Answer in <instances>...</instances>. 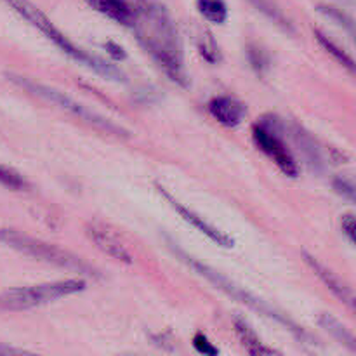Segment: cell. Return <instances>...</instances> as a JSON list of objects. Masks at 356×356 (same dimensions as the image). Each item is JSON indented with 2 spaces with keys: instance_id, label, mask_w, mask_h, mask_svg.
Wrapping results in <instances>:
<instances>
[{
  "instance_id": "cell-1",
  "label": "cell",
  "mask_w": 356,
  "mask_h": 356,
  "mask_svg": "<svg viewBox=\"0 0 356 356\" xmlns=\"http://www.w3.org/2000/svg\"><path fill=\"white\" fill-rule=\"evenodd\" d=\"M131 28L141 47L165 75L181 87H188L183 45L169 10L156 0H138Z\"/></svg>"
},
{
  "instance_id": "cell-2",
  "label": "cell",
  "mask_w": 356,
  "mask_h": 356,
  "mask_svg": "<svg viewBox=\"0 0 356 356\" xmlns=\"http://www.w3.org/2000/svg\"><path fill=\"white\" fill-rule=\"evenodd\" d=\"M6 2L9 3L16 13H19L24 19L30 21L35 28H38V30L49 38V40L54 42V44L58 45L66 56H70L73 61L87 66V68L92 70V72H96L97 75L104 76V79L108 80H115V82H124L125 80L124 72H122L120 68H117V66L111 65V63H106L104 59H99L96 58V56L87 54L86 51L76 47V45L73 44V42L70 40L63 31H59L58 28L51 23V19H49V17L45 16L38 7H35L31 2H28V0H6Z\"/></svg>"
},
{
  "instance_id": "cell-3",
  "label": "cell",
  "mask_w": 356,
  "mask_h": 356,
  "mask_svg": "<svg viewBox=\"0 0 356 356\" xmlns=\"http://www.w3.org/2000/svg\"><path fill=\"white\" fill-rule=\"evenodd\" d=\"M170 249H172V252L176 254V256L179 257V259L183 261L184 264H188V266H190V268H193V270L197 271V273L200 275V277H204L205 280H209L212 285H216V287H218L219 291L226 292V294H228L229 298H233V299H236V301L243 302V305H247V306H249V308H252V309H256V312H259L261 315L268 316V318L275 320V322H278V323H280V325H284L285 329H287L289 332L294 334V336L298 337V339L301 341V343L313 344V337L309 336V334L306 332V330L302 329V327H299L298 323L292 322L291 318H287V315H282L280 312H277V309H275V308H271V306L268 305V302H264L263 299L256 298V296H252V294H250V292L243 291L242 287H238V285H236V284H233V282L229 280V278L222 277L221 273H218V271H216V270H212L211 266H207V264L200 263V261L195 259V257L188 256V254L184 252V250H181L179 247H174V243H170Z\"/></svg>"
},
{
  "instance_id": "cell-4",
  "label": "cell",
  "mask_w": 356,
  "mask_h": 356,
  "mask_svg": "<svg viewBox=\"0 0 356 356\" xmlns=\"http://www.w3.org/2000/svg\"><path fill=\"white\" fill-rule=\"evenodd\" d=\"M6 76L9 82H13L14 86H17L19 89H24L26 92L33 94V96L40 97V99L47 101V103L56 104V106H59L61 110L68 111V113H72L73 117L94 125V127L106 132V134L118 136V138H127L129 136L127 129H124L122 125H117L115 122L108 120V118L101 117L99 113L89 110V108L83 106V104L76 103L75 99H72V97L66 96V94L61 92V90L54 89V87L44 86V83L37 82V80L28 79V76H23V75H17V73H6Z\"/></svg>"
},
{
  "instance_id": "cell-5",
  "label": "cell",
  "mask_w": 356,
  "mask_h": 356,
  "mask_svg": "<svg viewBox=\"0 0 356 356\" xmlns=\"http://www.w3.org/2000/svg\"><path fill=\"white\" fill-rule=\"evenodd\" d=\"M0 242L6 243L10 249L17 250V252L24 254V256L33 257V259L54 264V266L65 268V270L75 271V273L87 275V277H97L96 270L89 263H86L82 257L75 256L70 250L59 249V247L44 242V240L16 232V229L0 228Z\"/></svg>"
},
{
  "instance_id": "cell-6",
  "label": "cell",
  "mask_w": 356,
  "mask_h": 356,
  "mask_svg": "<svg viewBox=\"0 0 356 356\" xmlns=\"http://www.w3.org/2000/svg\"><path fill=\"white\" fill-rule=\"evenodd\" d=\"M87 284L82 278L51 282V284L31 285V287H16L0 294V309L3 312H26L38 308L47 302L58 301L61 298L79 294L86 291Z\"/></svg>"
},
{
  "instance_id": "cell-7",
  "label": "cell",
  "mask_w": 356,
  "mask_h": 356,
  "mask_svg": "<svg viewBox=\"0 0 356 356\" xmlns=\"http://www.w3.org/2000/svg\"><path fill=\"white\" fill-rule=\"evenodd\" d=\"M252 138L256 145L259 146L261 152L266 153L273 162L277 163L278 169L289 177H298L299 165L296 159L292 156L291 149L285 145L284 138L280 136V131L277 127V118H263L252 129Z\"/></svg>"
},
{
  "instance_id": "cell-8",
  "label": "cell",
  "mask_w": 356,
  "mask_h": 356,
  "mask_svg": "<svg viewBox=\"0 0 356 356\" xmlns=\"http://www.w3.org/2000/svg\"><path fill=\"white\" fill-rule=\"evenodd\" d=\"M156 190H159V193L162 195V197L165 198L170 205H172L174 211L179 212L181 218H183L186 222H190L193 228H197L202 235H205L209 240H212L214 243H218V245L226 247V249H229V247L235 245V242H233L232 236L226 235V233H222V232H219L218 228H214V226L209 225L207 221H204V218H200V216L195 214L193 211H190L188 207H184V205L181 204V202H177L176 198H174L172 195L165 190V188L160 186V184H156Z\"/></svg>"
},
{
  "instance_id": "cell-9",
  "label": "cell",
  "mask_w": 356,
  "mask_h": 356,
  "mask_svg": "<svg viewBox=\"0 0 356 356\" xmlns=\"http://www.w3.org/2000/svg\"><path fill=\"white\" fill-rule=\"evenodd\" d=\"M86 233L87 236L96 243L97 249L103 250V252L108 254L110 257H113L115 261L125 264L132 263V256L127 250V247H125L124 242H122L111 229H108L106 226L99 225V222H89V225L86 226Z\"/></svg>"
},
{
  "instance_id": "cell-10",
  "label": "cell",
  "mask_w": 356,
  "mask_h": 356,
  "mask_svg": "<svg viewBox=\"0 0 356 356\" xmlns=\"http://www.w3.org/2000/svg\"><path fill=\"white\" fill-rule=\"evenodd\" d=\"M302 257H305L306 264H308V266L313 270V273H315L316 277L323 282V285H325V287L329 289V291L332 292V294L336 296L341 302H344L346 306L353 308L355 306L353 291H351V289L348 287V285L344 284V282L341 280V278L337 277L334 271H330L325 264L320 263L315 256H312V254L306 252L305 250V252H302Z\"/></svg>"
},
{
  "instance_id": "cell-11",
  "label": "cell",
  "mask_w": 356,
  "mask_h": 356,
  "mask_svg": "<svg viewBox=\"0 0 356 356\" xmlns=\"http://www.w3.org/2000/svg\"><path fill=\"white\" fill-rule=\"evenodd\" d=\"M209 113L225 127H238L245 118L247 110L238 99L232 96H218L209 103Z\"/></svg>"
},
{
  "instance_id": "cell-12",
  "label": "cell",
  "mask_w": 356,
  "mask_h": 356,
  "mask_svg": "<svg viewBox=\"0 0 356 356\" xmlns=\"http://www.w3.org/2000/svg\"><path fill=\"white\" fill-rule=\"evenodd\" d=\"M97 13L104 14L110 19L117 21L118 24L131 26L134 17V7L127 0H87Z\"/></svg>"
},
{
  "instance_id": "cell-13",
  "label": "cell",
  "mask_w": 356,
  "mask_h": 356,
  "mask_svg": "<svg viewBox=\"0 0 356 356\" xmlns=\"http://www.w3.org/2000/svg\"><path fill=\"white\" fill-rule=\"evenodd\" d=\"M235 330H236V336H238L240 343L242 346L245 348L247 353L250 355H277L278 351H275L273 348H268L263 341L257 337V334L254 332L252 327L242 318H235Z\"/></svg>"
},
{
  "instance_id": "cell-14",
  "label": "cell",
  "mask_w": 356,
  "mask_h": 356,
  "mask_svg": "<svg viewBox=\"0 0 356 356\" xmlns=\"http://www.w3.org/2000/svg\"><path fill=\"white\" fill-rule=\"evenodd\" d=\"M318 323H320V327H322V329L329 334V336H332L334 339L337 341V343L343 344V346H346L348 350L356 351L355 336L350 332V330H348L346 325H343V323L339 322V320L334 318V316L329 315V313H322L318 318Z\"/></svg>"
},
{
  "instance_id": "cell-15",
  "label": "cell",
  "mask_w": 356,
  "mask_h": 356,
  "mask_svg": "<svg viewBox=\"0 0 356 356\" xmlns=\"http://www.w3.org/2000/svg\"><path fill=\"white\" fill-rule=\"evenodd\" d=\"M197 9L205 19L214 24H222L228 19V6L225 0H197Z\"/></svg>"
},
{
  "instance_id": "cell-16",
  "label": "cell",
  "mask_w": 356,
  "mask_h": 356,
  "mask_svg": "<svg viewBox=\"0 0 356 356\" xmlns=\"http://www.w3.org/2000/svg\"><path fill=\"white\" fill-rule=\"evenodd\" d=\"M294 136H296V141H298L299 148H301L302 155L306 156V160H308V163L312 167H322V155H320V149L318 146H316V143L313 141L312 136L308 134V132L302 131L301 127H296L294 131Z\"/></svg>"
},
{
  "instance_id": "cell-17",
  "label": "cell",
  "mask_w": 356,
  "mask_h": 356,
  "mask_svg": "<svg viewBox=\"0 0 356 356\" xmlns=\"http://www.w3.org/2000/svg\"><path fill=\"white\" fill-rule=\"evenodd\" d=\"M315 37H316V40H318V44L322 45V47L325 49V51L329 52V54L332 56V58L336 59V61L339 63V65H343L344 68L350 70L351 73L355 72L353 58H351V56L348 54V52L344 51V49H341L339 45L336 44V42L330 40V38L327 37L325 33H322V31H320V30H315Z\"/></svg>"
},
{
  "instance_id": "cell-18",
  "label": "cell",
  "mask_w": 356,
  "mask_h": 356,
  "mask_svg": "<svg viewBox=\"0 0 356 356\" xmlns=\"http://www.w3.org/2000/svg\"><path fill=\"white\" fill-rule=\"evenodd\" d=\"M250 3H252L254 7H256L259 13H263L264 16L268 17L270 21H273L275 24H278V26L282 28L284 31H289V33H292V24L289 23V19L285 17V14L282 13L280 9H278L277 6H275L271 0H249Z\"/></svg>"
},
{
  "instance_id": "cell-19",
  "label": "cell",
  "mask_w": 356,
  "mask_h": 356,
  "mask_svg": "<svg viewBox=\"0 0 356 356\" xmlns=\"http://www.w3.org/2000/svg\"><path fill=\"white\" fill-rule=\"evenodd\" d=\"M318 13H322L327 19H330L332 23H336L337 26H341L343 30H346L348 33L353 37L355 23H353V17H351L350 14H346L344 10L337 9V7H334V6H325V3L318 6Z\"/></svg>"
},
{
  "instance_id": "cell-20",
  "label": "cell",
  "mask_w": 356,
  "mask_h": 356,
  "mask_svg": "<svg viewBox=\"0 0 356 356\" xmlns=\"http://www.w3.org/2000/svg\"><path fill=\"white\" fill-rule=\"evenodd\" d=\"M0 184L10 188V190H24L26 188V181L19 174L2 165H0Z\"/></svg>"
},
{
  "instance_id": "cell-21",
  "label": "cell",
  "mask_w": 356,
  "mask_h": 356,
  "mask_svg": "<svg viewBox=\"0 0 356 356\" xmlns=\"http://www.w3.org/2000/svg\"><path fill=\"white\" fill-rule=\"evenodd\" d=\"M249 61L257 73H263L270 66V59H268L266 52L259 47H254V45L249 47Z\"/></svg>"
},
{
  "instance_id": "cell-22",
  "label": "cell",
  "mask_w": 356,
  "mask_h": 356,
  "mask_svg": "<svg viewBox=\"0 0 356 356\" xmlns=\"http://www.w3.org/2000/svg\"><path fill=\"white\" fill-rule=\"evenodd\" d=\"M193 346H195V350H197L198 353H202V355H209V356L219 355L218 348H216L214 344H212L211 341L207 339V336H205V334H202V332L195 334Z\"/></svg>"
},
{
  "instance_id": "cell-23",
  "label": "cell",
  "mask_w": 356,
  "mask_h": 356,
  "mask_svg": "<svg viewBox=\"0 0 356 356\" xmlns=\"http://www.w3.org/2000/svg\"><path fill=\"white\" fill-rule=\"evenodd\" d=\"M334 190H336L339 195H343L344 198H348L351 204L355 202V184L351 183V181L341 179L339 177V179L334 181Z\"/></svg>"
},
{
  "instance_id": "cell-24",
  "label": "cell",
  "mask_w": 356,
  "mask_h": 356,
  "mask_svg": "<svg viewBox=\"0 0 356 356\" xmlns=\"http://www.w3.org/2000/svg\"><path fill=\"white\" fill-rule=\"evenodd\" d=\"M341 229H343L344 236L350 240V243H355L356 225H355V216L353 214L343 216V219H341Z\"/></svg>"
},
{
  "instance_id": "cell-25",
  "label": "cell",
  "mask_w": 356,
  "mask_h": 356,
  "mask_svg": "<svg viewBox=\"0 0 356 356\" xmlns=\"http://www.w3.org/2000/svg\"><path fill=\"white\" fill-rule=\"evenodd\" d=\"M104 49H106L108 54H110L115 61H122V59L127 58L124 47H120V45L115 44V42H106V44H104Z\"/></svg>"
},
{
  "instance_id": "cell-26",
  "label": "cell",
  "mask_w": 356,
  "mask_h": 356,
  "mask_svg": "<svg viewBox=\"0 0 356 356\" xmlns=\"http://www.w3.org/2000/svg\"><path fill=\"white\" fill-rule=\"evenodd\" d=\"M9 355H30V351L21 350V348L7 346V344L0 343V356H9Z\"/></svg>"
}]
</instances>
